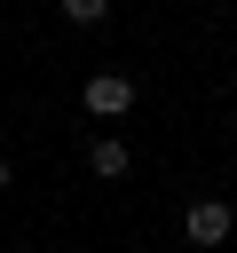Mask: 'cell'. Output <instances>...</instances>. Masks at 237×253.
<instances>
[{"label": "cell", "mask_w": 237, "mask_h": 253, "mask_svg": "<svg viewBox=\"0 0 237 253\" xmlns=\"http://www.w3.org/2000/svg\"><path fill=\"white\" fill-rule=\"evenodd\" d=\"M79 103H87V119H126V111H134V79H126V71H95Z\"/></svg>", "instance_id": "6da1fadb"}, {"label": "cell", "mask_w": 237, "mask_h": 253, "mask_svg": "<svg viewBox=\"0 0 237 253\" xmlns=\"http://www.w3.org/2000/svg\"><path fill=\"white\" fill-rule=\"evenodd\" d=\"M87 166H95L103 182H118V174H126V142H118V134H95V142H87Z\"/></svg>", "instance_id": "3957f363"}, {"label": "cell", "mask_w": 237, "mask_h": 253, "mask_svg": "<svg viewBox=\"0 0 237 253\" xmlns=\"http://www.w3.org/2000/svg\"><path fill=\"white\" fill-rule=\"evenodd\" d=\"M8 182H16V174H8V158H0V190H8Z\"/></svg>", "instance_id": "5b68a950"}, {"label": "cell", "mask_w": 237, "mask_h": 253, "mask_svg": "<svg viewBox=\"0 0 237 253\" xmlns=\"http://www.w3.org/2000/svg\"><path fill=\"white\" fill-rule=\"evenodd\" d=\"M229 221H237V213H229L221 198H190V213H182V237H190V245H221V237H229Z\"/></svg>", "instance_id": "7a4b0ae2"}, {"label": "cell", "mask_w": 237, "mask_h": 253, "mask_svg": "<svg viewBox=\"0 0 237 253\" xmlns=\"http://www.w3.org/2000/svg\"><path fill=\"white\" fill-rule=\"evenodd\" d=\"M111 0H63V24H103Z\"/></svg>", "instance_id": "277c9868"}]
</instances>
